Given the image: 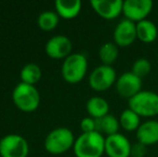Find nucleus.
<instances>
[{
	"label": "nucleus",
	"instance_id": "f257e3e1",
	"mask_svg": "<svg viewBox=\"0 0 158 157\" xmlns=\"http://www.w3.org/2000/svg\"><path fill=\"white\" fill-rule=\"evenodd\" d=\"M106 149V138L98 131L82 134L75 139L73 152L77 157H101Z\"/></svg>",
	"mask_w": 158,
	"mask_h": 157
},
{
	"label": "nucleus",
	"instance_id": "f03ea898",
	"mask_svg": "<svg viewBox=\"0 0 158 157\" xmlns=\"http://www.w3.org/2000/svg\"><path fill=\"white\" fill-rule=\"evenodd\" d=\"M87 58L81 53H73L64 58L61 66V76L68 83L75 84L81 82L87 72Z\"/></svg>",
	"mask_w": 158,
	"mask_h": 157
},
{
	"label": "nucleus",
	"instance_id": "7ed1b4c3",
	"mask_svg": "<svg viewBox=\"0 0 158 157\" xmlns=\"http://www.w3.org/2000/svg\"><path fill=\"white\" fill-rule=\"evenodd\" d=\"M75 138L73 132L67 127H58L53 129L44 140L45 150L51 154H63L73 147Z\"/></svg>",
	"mask_w": 158,
	"mask_h": 157
},
{
	"label": "nucleus",
	"instance_id": "20e7f679",
	"mask_svg": "<svg viewBox=\"0 0 158 157\" xmlns=\"http://www.w3.org/2000/svg\"><path fill=\"white\" fill-rule=\"evenodd\" d=\"M12 99L14 105L19 110L24 112H32L39 107L41 97L35 85L21 82L15 86Z\"/></svg>",
	"mask_w": 158,
	"mask_h": 157
},
{
	"label": "nucleus",
	"instance_id": "39448f33",
	"mask_svg": "<svg viewBox=\"0 0 158 157\" xmlns=\"http://www.w3.org/2000/svg\"><path fill=\"white\" fill-rule=\"evenodd\" d=\"M129 109L140 118H153L158 115V94L151 90H141L129 99Z\"/></svg>",
	"mask_w": 158,
	"mask_h": 157
},
{
	"label": "nucleus",
	"instance_id": "423d86ee",
	"mask_svg": "<svg viewBox=\"0 0 158 157\" xmlns=\"http://www.w3.org/2000/svg\"><path fill=\"white\" fill-rule=\"evenodd\" d=\"M29 145L21 134H10L0 139L1 157H27Z\"/></svg>",
	"mask_w": 158,
	"mask_h": 157
},
{
	"label": "nucleus",
	"instance_id": "0eeeda50",
	"mask_svg": "<svg viewBox=\"0 0 158 157\" xmlns=\"http://www.w3.org/2000/svg\"><path fill=\"white\" fill-rule=\"evenodd\" d=\"M116 72L112 66L101 65L96 67L89 74L88 83L96 92H103L109 89L116 83Z\"/></svg>",
	"mask_w": 158,
	"mask_h": 157
},
{
	"label": "nucleus",
	"instance_id": "6e6552de",
	"mask_svg": "<svg viewBox=\"0 0 158 157\" xmlns=\"http://www.w3.org/2000/svg\"><path fill=\"white\" fill-rule=\"evenodd\" d=\"M152 10V0H126L124 1L123 14L125 15L126 19H129L135 24L146 19Z\"/></svg>",
	"mask_w": 158,
	"mask_h": 157
},
{
	"label": "nucleus",
	"instance_id": "1a4fd4ad",
	"mask_svg": "<svg viewBox=\"0 0 158 157\" xmlns=\"http://www.w3.org/2000/svg\"><path fill=\"white\" fill-rule=\"evenodd\" d=\"M116 92L122 98L131 99L141 92L142 79L138 78L132 72H125L119 76L115 83Z\"/></svg>",
	"mask_w": 158,
	"mask_h": 157
},
{
	"label": "nucleus",
	"instance_id": "9d476101",
	"mask_svg": "<svg viewBox=\"0 0 158 157\" xmlns=\"http://www.w3.org/2000/svg\"><path fill=\"white\" fill-rule=\"evenodd\" d=\"M131 144L122 134H115L106 137L104 153L109 157H130Z\"/></svg>",
	"mask_w": 158,
	"mask_h": 157
},
{
	"label": "nucleus",
	"instance_id": "9b49d317",
	"mask_svg": "<svg viewBox=\"0 0 158 157\" xmlns=\"http://www.w3.org/2000/svg\"><path fill=\"white\" fill-rule=\"evenodd\" d=\"M72 51V42L64 35L52 37L45 44V53L55 59L67 58Z\"/></svg>",
	"mask_w": 158,
	"mask_h": 157
},
{
	"label": "nucleus",
	"instance_id": "f8f14e48",
	"mask_svg": "<svg viewBox=\"0 0 158 157\" xmlns=\"http://www.w3.org/2000/svg\"><path fill=\"white\" fill-rule=\"evenodd\" d=\"M113 39L117 46L127 48L131 45L137 39V26L135 23L129 21V19H123L116 25L113 32Z\"/></svg>",
	"mask_w": 158,
	"mask_h": 157
},
{
	"label": "nucleus",
	"instance_id": "ddd939ff",
	"mask_svg": "<svg viewBox=\"0 0 158 157\" xmlns=\"http://www.w3.org/2000/svg\"><path fill=\"white\" fill-rule=\"evenodd\" d=\"M90 6L99 16L111 21L123 13L124 2L122 0H92Z\"/></svg>",
	"mask_w": 158,
	"mask_h": 157
},
{
	"label": "nucleus",
	"instance_id": "4468645a",
	"mask_svg": "<svg viewBox=\"0 0 158 157\" xmlns=\"http://www.w3.org/2000/svg\"><path fill=\"white\" fill-rule=\"evenodd\" d=\"M138 142L146 145H153L158 142V122L151 119L141 123L137 130Z\"/></svg>",
	"mask_w": 158,
	"mask_h": 157
},
{
	"label": "nucleus",
	"instance_id": "2eb2a0df",
	"mask_svg": "<svg viewBox=\"0 0 158 157\" xmlns=\"http://www.w3.org/2000/svg\"><path fill=\"white\" fill-rule=\"evenodd\" d=\"M82 8L80 0H56L55 9L59 17L64 19H72L79 15Z\"/></svg>",
	"mask_w": 158,
	"mask_h": 157
},
{
	"label": "nucleus",
	"instance_id": "dca6fc26",
	"mask_svg": "<svg viewBox=\"0 0 158 157\" xmlns=\"http://www.w3.org/2000/svg\"><path fill=\"white\" fill-rule=\"evenodd\" d=\"M109 110H110V105L108 101L102 97H92L86 102V111L88 115L95 119L102 118L103 116L108 115Z\"/></svg>",
	"mask_w": 158,
	"mask_h": 157
},
{
	"label": "nucleus",
	"instance_id": "f3484780",
	"mask_svg": "<svg viewBox=\"0 0 158 157\" xmlns=\"http://www.w3.org/2000/svg\"><path fill=\"white\" fill-rule=\"evenodd\" d=\"M137 26V39L143 43H152L157 39V26L152 21L144 19L135 24Z\"/></svg>",
	"mask_w": 158,
	"mask_h": 157
},
{
	"label": "nucleus",
	"instance_id": "a211bd4d",
	"mask_svg": "<svg viewBox=\"0 0 158 157\" xmlns=\"http://www.w3.org/2000/svg\"><path fill=\"white\" fill-rule=\"evenodd\" d=\"M119 127V121L111 114H108L102 118L96 119V131L106 134V137L117 134Z\"/></svg>",
	"mask_w": 158,
	"mask_h": 157
},
{
	"label": "nucleus",
	"instance_id": "6ab92c4d",
	"mask_svg": "<svg viewBox=\"0 0 158 157\" xmlns=\"http://www.w3.org/2000/svg\"><path fill=\"white\" fill-rule=\"evenodd\" d=\"M119 125L126 131H137L141 125V118L131 109H126L119 116Z\"/></svg>",
	"mask_w": 158,
	"mask_h": 157
},
{
	"label": "nucleus",
	"instance_id": "aec40b11",
	"mask_svg": "<svg viewBox=\"0 0 158 157\" xmlns=\"http://www.w3.org/2000/svg\"><path fill=\"white\" fill-rule=\"evenodd\" d=\"M19 76H21V81L23 83L29 84V85H35L41 79L42 71L41 68L37 64L30 63L22 68Z\"/></svg>",
	"mask_w": 158,
	"mask_h": 157
},
{
	"label": "nucleus",
	"instance_id": "412c9836",
	"mask_svg": "<svg viewBox=\"0 0 158 157\" xmlns=\"http://www.w3.org/2000/svg\"><path fill=\"white\" fill-rule=\"evenodd\" d=\"M118 57V48L113 42L103 43L99 48V58L102 61V65L112 66Z\"/></svg>",
	"mask_w": 158,
	"mask_h": 157
},
{
	"label": "nucleus",
	"instance_id": "4be33fe9",
	"mask_svg": "<svg viewBox=\"0 0 158 157\" xmlns=\"http://www.w3.org/2000/svg\"><path fill=\"white\" fill-rule=\"evenodd\" d=\"M59 23V15L54 11H44L38 17V26L43 30H53Z\"/></svg>",
	"mask_w": 158,
	"mask_h": 157
},
{
	"label": "nucleus",
	"instance_id": "5701e85b",
	"mask_svg": "<svg viewBox=\"0 0 158 157\" xmlns=\"http://www.w3.org/2000/svg\"><path fill=\"white\" fill-rule=\"evenodd\" d=\"M151 63L146 58H138L137 60L133 63L132 65V72L135 76H137L138 78L142 79L144 76H146L151 72Z\"/></svg>",
	"mask_w": 158,
	"mask_h": 157
},
{
	"label": "nucleus",
	"instance_id": "b1692460",
	"mask_svg": "<svg viewBox=\"0 0 158 157\" xmlns=\"http://www.w3.org/2000/svg\"><path fill=\"white\" fill-rule=\"evenodd\" d=\"M80 127H81L83 134L96 131V119L90 118V116L84 118L80 123Z\"/></svg>",
	"mask_w": 158,
	"mask_h": 157
},
{
	"label": "nucleus",
	"instance_id": "393cba45",
	"mask_svg": "<svg viewBox=\"0 0 158 157\" xmlns=\"http://www.w3.org/2000/svg\"><path fill=\"white\" fill-rule=\"evenodd\" d=\"M146 145L142 144L140 142H135V144L131 145V152L130 156L131 157H144L146 154Z\"/></svg>",
	"mask_w": 158,
	"mask_h": 157
}]
</instances>
